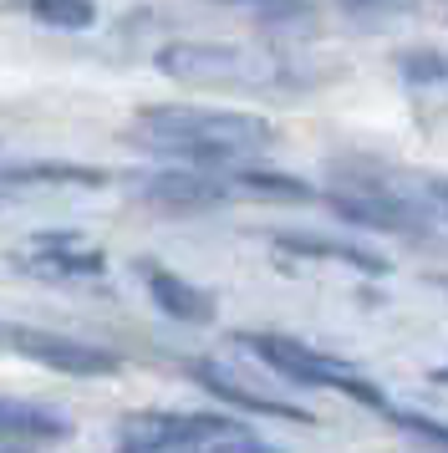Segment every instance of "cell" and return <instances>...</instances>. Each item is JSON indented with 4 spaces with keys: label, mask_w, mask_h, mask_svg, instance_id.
<instances>
[{
    "label": "cell",
    "mask_w": 448,
    "mask_h": 453,
    "mask_svg": "<svg viewBox=\"0 0 448 453\" xmlns=\"http://www.w3.org/2000/svg\"><path fill=\"white\" fill-rule=\"evenodd\" d=\"M143 148L183 158L199 168H220V164H244L275 143V127L255 118V112H224V107H189V103H163V107H143L138 112V133Z\"/></svg>",
    "instance_id": "1"
},
{
    "label": "cell",
    "mask_w": 448,
    "mask_h": 453,
    "mask_svg": "<svg viewBox=\"0 0 448 453\" xmlns=\"http://www.w3.org/2000/svg\"><path fill=\"white\" fill-rule=\"evenodd\" d=\"M240 342L255 351L270 372H281V377L301 382V388H331V392H342V397H351V403L387 408L377 382H367L362 372L351 367V362H342V357H326V351L305 347V342H296V336H275V331H250V336H240Z\"/></svg>",
    "instance_id": "2"
},
{
    "label": "cell",
    "mask_w": 448,
    "mask_h": 453,
    "mask_svg": "<svg viewBox=\"0 0 448 453\" xmlns=\"http://www.w3.org/2000/svg\"><path fill=\"white\" fill-rule=\"evenodd\" d=\"M0 347H11L26 362H41L51 372H66V377H107L118 372V357L107 347H92V342H77V336H61V331L46 326H0Z\"/></svg>",
    "instance_id": "3"
},
{
    "label": "cell",
    "mask_w": 448,
    "mask_h": 453,
    "mask_svg": "<svg viewBox=\"0 0 448 453\" xmlns=\"http://www.w3.org/2000/svg\"><path fill=\"white\" fill-rule=\"evenodd\" d=\"M158 72L179 77V82H260L265 66L240 51V46L220 42H174L158 51Z\"/></svg>",
    "instance_id": "4"
},
{
    "label": "cell",
    "mask_w": 448,
    "mask_h": 453,
    "mask_svg": "<svg viewBox=\"0 0 448 453\" xmlns=\"http://www.w3.org/2000/svg\"><path fill=\"white\" fill-rule=\"evenodd\" d=\"M235 194L229 179H220L214 168H163V173H148L138 184L143 204L163 209V214H199V209H214Z\"/></svg>",
    "instance_id": "5"
},
{
    "label": "cell",
    "mask_w": 448,
    "mask_h": 453,
    "mask_svg": "<svg viewBox=\"0 0 448 453\" xmlns=\"http://www.w3.org/2000/svg\"><path fill=\"white\" fill-rule=\"evenodd\" d=\"M326 204L342 214L346 225H362V229H382V234H423L428 219L418 209L398 199L392 188L382 184H351V188H331Z\"/></svg>",
    "instance_id": "6"
},
{
    "label": "cell",
    "mask_w": 448,
    "mask_h": 453,
    "mask_svg": "<svg viewBox=\"0 0 448 453\" xmlns=\"http://www.w3.org/2000/svg\"><path fill=\"white\" fill-rule=\"evenodd\" d=\"M189 377H194L204 392H214L220 403L250 412V418H281V423H301V428H311V423H316L305 408L281 403V397H265V392H255V388H244V382H235V377H229L224 367H214V362H189Z\"/></svg>",
    "instance_id": "7"
},
{
    "label": "cell",
    "mask_w": 448,
    "mask_h": 453,
    "mask_svg": "<svg viewBox=\"0 0 448 453\" xmlns=\"http://www.w3.org/2000/svg\"><path fill=\"white\" fill-rule=\"evenodd\" d=\"M20 265L36 270V275L77 280V275H102V250L81 245L77 234H36L20 250Z\"/></svg>",
    "instance_id": "8"
},
{
    "label": "cell",
    "mask_w": 448,
    "mask_h": 453,
    "mask_svg": "<svg viewBox=\"0 0 448 453\" xmlns=\"http://www.w3.org/2000/svg\"><path fill=\"white\" fill-rule=\"evenodd\" d=\"M66 433H72V423L57 408L0 397V449H46V443H61Z\"/></svg>",
    "instance_id": "9"
},
{
    "label": "cell",
    "mask_w": 448,
    "mask_h": 453,
    "mask_svg": "<svg viewBox=\"0 0 448 453\" xmlns=\"http://www.w3.org/2000/svg\"><path fill=\"white\" fill-rule=\"evenodd\" d=\"M143 280H148V296H153V306L163 316H174L183 326H209L214 321V296L189 286L183 275H174V270H163V265H143Z\"/></svg>",
    "instance_id": "10"
},
{
    "label": "cell",
    "mask_w": 448,
    "mask_h": 453,
    "mask_svg": "<svg viewBox=\"0 0 448 453\" xmlns=\"http://www.w3.org/2000/svg\"><path fill=\"white\" fill-rule=\"evenodd\" d=\"M275 250L301 255V260H342V265L367 270V275H382L387 270L382 255H372L362 245H346V240H321V234H275Z\"/></svg>",
    "instance_id": "11"
},
{
    "label": "cell",
    "mask_w": 448,
    "mask_h": 453,
    "mask_svg": "<svg viewBox=\"0 0 448 453\" xmlns=\"http://www.w3.org/2000/svg\"><path fill=\"white\" fill-rule=\"evenodd\" d=\"M36 184H87L97 188L107 184L102 168H87V164H16V168H0V188H36Z\"/></svg>",
    "instance_id": "12"
},
{
    "label": "cell",
    "mask_w": 448,
    "mask_h": 453,
    "mask_svg": "<svg viewBox=\"0 0 448 453\" xmlns=\"http://www.w3.org/2000/svg\"><path fill=\"white\" fill-rule=\"evenodd\" d=\"M229 184L240 188V194H260V199H290V204L316 199V188H311V184L290 179V173H275V168H235V179H229Z\"/></svg>",
    "instance_id": "13"
},
{
    "label": "cell",
    "mask_w": 448,
    "mask_h": 453,
    "mask_svg": "<svg viewBox=\"0 0 448 453\" xmlns=\"http://www.w3.org/2000/svg\"><path fill=\"white\" fill-rule=\"evenodd\" d=\"M26 11L46 26H66V31H77V26H92V0H26Z\"/></svg>",
    "instance_id": "14"
},
{
    "label": "cell",
    "mask_w": 448,
    "mask_h": 453,
    "mask_svg": "<svg viewBox=\"0 0 448 453\" xmlns=\"http://www.w3.org/2000/svg\"><path fill=\"white\" fill-rule=\"evenodd\" d=\"M392 423H398V428H407V433H418V438H428V443H438V449H448V423L428 418V412L398 408V412H392Z\"/></svg>",
    "instance_id": "15"
},
{
    "label": "cell",
    "mask_w": 448,
    "mask_h": 453,
    "mask_svg": "<svg viewBox=\"0 0 448 453\" xmlns=\"http://www.w3.org/2000/svg\"><path fill=\"white\" fill-rule=\"evenodd\" d=\"M209 453H275V449H265V443H255V438H250V428H244V433H235V438H224V443H214Z\"/></svg>",
    "instance_id": "16"
},
{
    "label": "cell",
    "mask_w": 448,
    "mask_h": 453,
    "mask_svg": "<svg viewBox=\"0 0 448 453\" xmlns=\"http://www.w3.org/2000/svg\"><path fill=\"white\" fill-rule=\"evenodd\" d=\"M224 5H250V11H285L296 0H224Z\"/></svg>",
    "instance_id": "17"
},
{
    "label": "cell",
    "mask_w": 448,
    "mask_h": 453,
    "mask_svg": "<svg viewBox=\"0 0 448 453\" xmlns=\"http://www.w3.org/2000/svg\"><path fill=\"white\" fill-rule=\"evenodd\" d=\"M428 194H433V204L448 214V179H433V184H428Z\"/></svg>",
    "instance_id": "18"
}]
</instances>
